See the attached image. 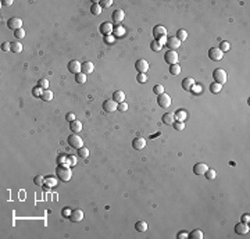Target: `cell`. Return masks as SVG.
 I'll return each mask as SVG.
<instances>
[{
	"label": "cell",
	"mask_w": 250,
	"mask_h": 239,
	"mask_svg": "<svg viewBox=\"0 0 250 239\" xmlns=\"http://www.w3.org/2000/svg\"><path fill=\"white\" fill-rule=\"evenodd\" d=\"M161 120H163V123L165 125H172L175 123V116H174V113H165L164 116L161 117Z\"/></svg>",
	"instance_id": "20"
},
{
	"label": "cell",
	"mask_w": 250,
	"mask_h": 239,
	"mask_svg": "<svg viewBox=\"0 0 250 239\" xmlns=\"http://www.w3.org/2000/svg\"><path fill=\"white\" fill-rule=\"evenodd\" d=\"M56 174L58 175V179H61V181L67 182L70 181L72 178V171L71 168L68 167V165H57V168H56Z\"/></svg>",
	"instance_id": "1"
},
{
	"label": "cell",
	"mask_w": 250,
	"mask_h": 239,
	"mask_svg": "<svg viewBox=\"0 0 250 239\" xmlns=\"http://www.w3.org/2000/svg\"><path fill=\"white\" fill-rule=\"evenodd\" d=\"M75 82H76V83H85V82H86V74H83V72L76 74V75H75Z\"/></svg>",
	"instance_id": "34"
},
{
	"label": "cell",
	"mask_w": 250,
	"mask_h": 239,
	"mask_svg": "<svg viewBox=\"0 0 250 239\" xmlns=\"http://www.w3.org/2000/svg\"><path fill=\"white\" fill-rule=\"evenodd\" d=\"M56 185H57V178L56 177H47L45 178V188H54Z\"/></svg>",
	"instance_id": "25"
},
{
	"label": "cell",
	"mask_w": 250,
	"mask_h": 239,
	"mask_svg": "<svg viewBox=\"0 0 250 239\" xmlns=\"http://www.w3.org/2000/svg\"><path fill=\"white\" fill-rule=\"evenodd\" d=\"M113 4V2L111 0H102L100 2V6H102V8H107V7H110Z\"/></svg>",
	"instance_id": "49"
},
{
	"label": "cell",
	"mask_w": 250,
	"mask_h": 239,
	"mask_svg": "<svg viewBox=\"0 0 250 239\" xmlns=\"http://www.w3.org/2000/svg\"><path fill=\"white\" fill-rule=\"evenodd\" d=\"M186 238H189L188 232H179L178 234V239H186Z\"/></svg>",
	"instance_id": "56"
},
{
	"label": "cell",
	"mask_w": 250,
	"mask_h": 239,
	"mask_svg": "<svg viewBox=\"0 0 250 239\" xmlns=\"http://www.w3.org/2000/svg\"><path fill=\"white\" fill-rule=\"evenodd\" d=\"M90 11H92L93 15H99V14L103 11V8H102V6H100V3H93Z\"/></svg>",
	"instance_id": "30"
},
{
	"label": "cell",
	"mask_w": 250,
	"mask_h": 239,
	"mask_svg": "<svg viewBox=\"0 0 250 239\" xmlns=\"http://www.w3.org/2000/svg\"><path fill=\"white\" fill-rule=\"evenodd\" d=\"M2 50L3 51H11V42H4L2 44Z\"/></svg>",
	"instance_id": "48"
},
{
	"label": "cell",
	"mask_w": 250,
	"mask_h": 239,
	"mask_svg": "<svg viewBox=\"0 0 250 239\" xmlns=\"http://www.w3.org/2000/svg\"><path fill=\"white\" fill-rule=\"evenodd\" d=\"M70 129L74 133H79L82 131V123H81V121H76V120L72 121V123H70Z\"/></svg>",
	"instance_id": "21"
},
{
	"label": "cell",
	"mask_w": 250,
	"mask_h": 239,
	"mask_svg": "<svg viewBox=\"0 0 250 239\" xmlns=\"http://www.w3.org/2000/svg\"><path fill=\"white\" fill-rule=\"evenodd\" d=\"M70 220H71L72 222H79L83 220V211L82 210H79V208H76V210H72L71 215H70Z\"/></svg>",
	"instance_id": "14"
},
{
	"label": "cell",
	"mask_w": 250,
	"mask_h": 239,
	"mask_svg": "<svg viewBox=\"0 0 250 239\" xmlns=\"http://www.w3.org/2000/svg\"><path fill=\"white\" fill-rule=\"evenodd\" d=\"M148 222L143 221V220H141V221H138L136 224H135V229H136L138 232H146L148 231Z\"/></svg>",
	"instance_id": "24"
},
{
	"label": "cell",
	"mask_w": 250,
	"mask_h": 239,
	"mask_svg": "<svg viewBox=\"0 0 250 239\" xmlns=\"http://www.w3.org/2000/svg\"><path fill=\"white\" fill-rule=\"evenodd\" d=\"M135 68L139 74H146L149 70V63L146 60H138L136 64H135Z\"/></svg>",
	"instance_id": "11"
},
{
	"label": "cell",
	"mask_w": 250,
	"mask_h": 239,
	"mask_svg": "<svg viewBox=\"0 0 250 239\" xmlns=\"http://www.w3.org/2000/svg\"><path fill=\"white\" fill-rule=\"evenodd\" d=\"M161 47H163V46H161V44L158 43V41H156V39H154V41L150 43V49H151L153 51H160Z\"/></svg>",
	"instance_id": "39"
},
{
	"label": "cell",
	"mask_w": 250,
	"mask_h": 239,
	"mask_svg": "<svg viewBox=\"0 0 250 239\" xmlns=\"http://www.w3.org/2000/svg\"><path fill=\"white\" fill-rule=\"evenodd\" d=\"M68 143L71 147H75V149H81L83 146V140L82 138L79 136L78 133H72L68 136Z\"/></svg>",
	"instance_id": "3"
},
{
	"label": "cell",
	"mask_w": 250,
	"mask_h": 239,
	"mask_svg": "<svg viewBox=\"0 0 250 239\" xmlns=\"http://www.w3.org/2000/svg\"><path fill=\"white\" fill-rule=\"evenodd\" d=\"M157 41H158V43H160L161 46H164V44H167V41H168V39H167V36H163V38L157 39Z\"/></svg>",
	"instance_id": "55"
},
{
	"label": "cell",
	"mask_w": 250,
	"mask_h": 239,
	"mask_svg": "<svg viewBox=\"0 0 250 239\" xmlns=\"http://www.w3.org/2000/svg\"><path fill=\"white\" fill-rule=\"evenodd\" d=\"M114 34H115L117 36H122V35L125 34V29H124L122 27H117V28H114Z\"/></svg>",
	"instance_id": "47"
},
{
	"label": "cell",
	"mask_w": 250,
	"mask_h": 239,
	"mask_svg": "<svg viewBox=\"0 0 250 239\" xmlns=\"http://www.w3.org/2000/svg\"><path fill=\"white\" fill-rule=\"evenodd\" d=\"M136 81L139 82V83H144V82H148V75H146V74H138Z\"/></svg>",
	"instance_id": "44"
},
{
	"label": "cell",
	"mask_w": 250,
	"mask_h": 239,
	"mask_svg": "<svg viewBox=\"0 0 250 239\" xmlns=\"http://www.w3.org/2000/svg\"><path fill=\"white\" fill-rule=\"evenodd\" d=\"M178 53L175 50H168L167 53L164 54V60L167 64L172 65V64H178Z\"/></svg>",
	"instance_id": "4"
},
{
	"label": "cell",
	"mask_w": 250,
	"mask_h": 239,
	"mask_svg": "<svg viewBox=\"0 0 250 239\" xmlns=\"http://www.w3.org/2000/svg\"><path fill=\"white\" fill-rule=\"evenodd\" d=\"M38 86H41L43 90H46V89H49V81L46 78H42V79H39V82H38Z\"/></svg>",
	"instance_id": "40"
},
{
	"label": "cell",
	"mask_w": 250,
	"mask_h": 239,
	"mask_svg": "<svg viewBox=\"0 0 250 239\" xmlns=\"http://www.w3.org/2000/svg\"><path fill=\"white\" fill-rule=\"evenodd\" d=\"M68 71L76 75V74H79V72H82V64H81L78 60H72V61H70V64H68Z\"/></svg>",
	"instance_id": "8"
},
{
	"label": "cell",
	"mask_w": 250,
	"mask_h": 239,
	"mask_svg": "<svg viewBox=\"0 0 250 239\" xmlns=\"http://www.w3.org/2000/svg\"><path fill=\"white\" fill-rule=\"evenodd\" d=\"M34 182H35V185H38V186H43V185H45V177H43V175H36V177L34 178Z\"/></svg>",
	"instance_id": "36"
},
{
	"label": "cell",
	"mask_w": 250,
	"mask_h": 239,
	"mask_svg": "<svg viewBox=\"0 0 250 239\" xmlns=\"http://www.w3.org/2000/svg\"><path fill=\"white\" fill-rule=\"evenodd\" d=\"M249 221H250V215L249 214H243V215H242V222L249 224Z\"/></svg>",
	"instance_id": "57"
},
{
	"label": "cell",
	"mask_w": 250,
	"mask_h": 239,
	"mask_svg": "<svg viewBox=\"0 0 250 239\" xmlns=\"http://www.w3.org/2000/svg\"><path fill=\"white\" fill-rule=\"evenodd\" d=\"M209 170V165L206 163H196L193 165V172L196 175H204V172Z\"/></svg>",
	"instance_id": "12"
},
{
	"label": "cell",
	"mask_w": 250,
	"mask_h": 239,
	"mask_svg": "<svg viewBox=\"0 0 250 239\" xmlns=\"http://www.w3.org/2000/svg\"><path fill=\"white\" fill-rule=\"evenodd\" d=\"M78 154L81 156L82 159H86L88 156H89V149L88 147H81V149H78Z\"/></svg>",
	"instance_id": "38"
},
{
	"label": "cell",
	"mask_w": 250,
	"mask_h": 239,
	"mask_svg": "<svg viewBox=\"0 0 250 239\" xmlns=\"http://www.w3.org/2000/svg\"><path fill=\"white\" fill-rule=\"evenodd\" d=\"M41 99L43 100V102H50V100H53V92H51L50 89H46V90H43V92H42Z\"/></svg>",
	"instance_id": "27"
},
{
	"label": "cell",
	"mask_w": 250,
	"mask_h": 239,
	"mask_svg": "<svg viewBox=\"0 0 250 239\" xmlns=\"http://www.w3.org/2000/svg\"><path fill=\"white\" fill-rule=\"evenodd\" d=\"M221 89H222V85H219V83H217V82H213L211 85H210V90H211L213 93H219L221 92Z\"/></svg>",
	"instance_id": "33"
},
{
	"label": "cell",
	"mask_w": 250,
	"mask_h": 239,
	"mask_svg": "<svg viewBox=\"0 0 250 239\" xmlns=\"http://www.w3.org/2000/svg\"><path fill=\"white\" fill-rule=\"evenodd\" d=\"M103 109H104V111H107V113H113V111L118 110V103L114 102L113 99L104 100V102H103Z\"/></svg>",
	"instance_id": "7"
},
{
	"label": "cell",
	"mask_w": 250,
	"mask_h": 239,
	"mask_svg": "<svg viewBox=\"0 0 250 239\" xmlns=\"http://www.w3.org/2000/svg\"><path fill=\"white\" fill-rule=\"evenodd\" d=\"M170 72H171V75H179L181 74V65L179 64L170 65Z\"/></svg>",
	"instance_id": "31"
},
{
	"label": "cell",
	"mask_w": 250,
	"mask_h": 239,
	"mask_svg": "<svg viewBox=\"0 0 250 239\" xmlns=\"http://www.w3.org/2000/svg\"><path fill=\"white\" fill-rule=\"evenodd\" d=\"M11 51L13 53H21L22 51V44L20 42H11Z\"/></svg>",
	"instance_id": "29"
},
{
	"label": "cell",
	"mask_w": 250,
	"mask_h": 239,
	"mask_svg": "<svg viewBox=\"0 0 250 239\" xmlns=\"http://www.w3.org/2000/svg\"><path fill=\"white\" fill-rule=\"evenodd\" d=\"M235 231L239 235H245V234H247L250 231L249 224H246V222H238L236 225H235Z\"/></svg>",
	"instance_id": "15"
},
{
	"label": "cell",
	"mask_w": 250,
	"mask_h": 239,
	"mask_svg": "<svg viewBox=\"0 0 250 239\" xmlns=\"http://www.w3.org/2000/svg\"><path fill=\"white\" fill-rule=\"evenodd\" d=\"M167 46L171 49V50H175V49H178L179 46H181V41L177 39V36H172V38H170L167 41Z\"/></svg>",
	"instance_id": "18"
},
{
	"label": "cell",
	"mask_w": 250,
	"mask_h": 239,
	"mask_svg": "<svg viewBox=\"0 0 250 239\" xmlns=\"http://www.w3.org/2000/svg\"><path fill=\"white\" fill-rule=\"evenodd\" d=\"M65 165H68V167H74L76 165V157L75 156H67V163Z\"/></svg>",
	"instance_id": "37"
},
{
	"label": "cell",
	"mask_w": 250,
	"mask_h": 239,
	"mask_svg": "<svg viewBox=\"0 0 250 239\" xmlns=\"http://www.w3.org/2000/svg\"><path fill=\"white\" fill-rule=\"evenodd\" d=\"M189 238H192V239H203V231H200V229H195V231H192V232L189 234Z\"/></svg>",
	"instance_id": "32"
},
{
	"label": "cell",
	"mask_w": 250,
	"mask_h": 239,
	"mask_svg": "<svg viewBox=\"0 0 250 239\" xmlns=\"http://www.w3.org/2000/svg\"><path fill=\"white\" fill-rule=\"evenodd\" d=\"M2 4H3V6H11V4H13V0H3Z\"/></svg>",
	"instance_id": "58"
},
{
	"label": "cell",
	"mask_w": 250,
	"mask_h": 239,
	"mask_svg": "<svg viewBox=\"0 0 250 239\" xmlns=\"http://www.w3.org/2000/svg\"><path fill=\"white\" fill-rule=\"evenodd\" d=\"M213 77H214V81L217 82V83H219V85H222V83H225L226 82V72L225 70L222 68H217L214 70V72H213Z\"/></svg>",
	"instance_id": "2"
},
{
	"label": "cell",
	"mask_w": 250,
	"mask_h": 239,
	"mask_svg": "<svg viewBox=\"0 0 250 239\" xmlns=\"http://www.w3.org/2000/svg\"><path fill=\"white\" fill-rule=\"evenodd\" d=\"M57 163L61 164V165H65V163H67V156H58V157H57Z\"/></svg>",
	"instance_id": "51"
},
{
	"label": "cell",
	"mask_w": 250,
	"mask_h": 239,
	"mask_svg": "<svg viewBox=\"0 0 250 239\" xmlns=\"http://www.w3.org/2000/svg\"><path fill=\"white\" fill-rule=\"evenodd\" d=\"M118 110H120V111H127V110H128V104L125 102L118 103Z\"/></svg>",
	"instance_id": "52"
},
{
	"label": "cell",
	"mask_w": 250,
	"mask_h": 239,
	"mask_svg": "<svg viewBox=\"0 0 250 239\" xmlns=\"http://www.w3.org/2000/svg\"><path fill=\"white\" fill-rule=\"evenodd\" d=\"M132 146H134L135 150H142V149H144V146H146V139L144 138H135L134 142H132Z\"/></svg>",
	"instance_id": "16"
},
{
	"label": "cell",
	"mask_w": 250,
	"mask_h": 239,
	"mask_svg": "<svg viewBox=\"0 0 250 239\" xmlns=\"http://www.w3.org/2000/svg\"><path fill=\"white\" fill-rule=\"evenodd\" d=\"M177 39H179L181 43L185 42L186 39H188V32H186L185 29H178V31H177Z\"/></svg>",
	"instance_id": "28"
},
{
	"label": "cell",
	"mask_w": 250,
	"mask_h": 239,
	"mask_svg": "<svg viewBox=\"0 0 250 239\" xmlns=\"http://www.w3.org/2000/svg\"><path fill=\"white\" fill-rule=\"evenodd\" d=\"M14 36H15L17 39H22V38H25V29H24V28H21V29L15 31V32H14Z\"/></svg>",
	"instance_id": "42"
},
{
	"label": "cell",
	"mask_w": 250,
	"mask_h": 239,
	"mask_svg": "<svg viewBox=\"0 0 250 239\" xmlns=\"http://www.w3.org/2000/svg\"><path fill=\"white\" fill-rule=\"evenodd\" d=\"M175 116V121H179V123H183L186 120V117H188V114H186L185 110H178L177 113L174 114Z\"/></svg>",
	"instance_id": "26"
},
{
	"label": "cell",
	"mask_w": 250,
	"mask_h": 239,
	"mask_svg": "<svg viewBox=\"0 0 250 239\" xmlns=\"http://www.w3.org/2000/svg\"><path fill=\"white\" fill-rule=\"evenodd\" d=\"M104 41H106V43L111 44V43H114V41H115V36H114V35H107L106 38H104Z\"/></svg>",
	"instance_id": "50"
},
{
	"label": "cell",
	"mask_w": 250,
	"mask_h": 239,
	"mask_svg": "<svg viewBox=\"0 0 250 239\" xmlns=\"http://www.w3.org/2000/svg\"><path fill=\"white\" fill-rule=\"evenodd\" d=\"M172 125H174V129L175 131H183V129H185V124L179 123V121H175Z\"/></svg>",
	"instance_id": "43"
},
{
	"label": "cell",
	"mask_w": 250,
	"mask_h": 239,
	"mask_svg": "<svg viewBox=\"0 0 250 239\" xmlns=\"http://www.w3.org/2000/svg\"><path fill=\"white\" fill-rule=\"evenodd\" d=\"M157 103H158V106L163 107V109H168V107L171 106V97L167 93H161L157 97Z\"/></svg>",
	"instance_id": "5"
},
{
	"label": "cell",
	"mask_w": 250,
	"mask_h": 239,
	"mask_svg": "<svg viewBox=\"0 0 250 239\" xmlns=\"http://www.w3.org/2000/svg\"><path fill=\"white\" fill-rule=\"evenodd\" d=\"M209 57L211 58V60H214V61H219V60L224 57V53L219 50L218 47H211L209 50Z\"/></svg>",
	"instance_id": "9"
},
{
	"label": "cell",
	"mask_w": 250,
	"mask_h": 239,
	"mask_svg": "<svg viewBox=\"0 0 250 239\" xmlns=\"http://www.w3.org/2000/svg\"><path fill=\"white\" fill-rule=\"evenodd\" d=\"M7 27L10 28V29H13L14 32L18 31V29H21L22 28V20L18 17H13L10 18V20L7 21Z\"/></svg>",
	"instance_id": "6"
},
{
	"label": "cell",
	"mask_w": 250,
	"mask_h": 239,
	"mask_svg": "<svg viewBox=\"0 0 250 239\" xmlns=\"http://www.w3.org/2000/svg\"><path fill=\"white\" fill-rule=\"evenodd\" d=\"M153 36L156 41L163 38V36H167V29H165L163 25H156V27L153 28Z\"/></svg>",
	"instance_id": "10"
},
{
	"label": "cell",
	"mask_w": 250,
	"mask_h": 239,
	"mask_svg": "<svg viewBox=\"0 0 250 239\" xmlns=\"http://www.w3.org/2000/svg\"><path fill=\"white\" fill-rule=\"evenodd\" d=\"M153 92L156 93L157 96L161 95V93H164V86H163V85H156V86L153 88Z\"/></svg>",
	"instance_id": "45"
},
{
	"label": "cell",
	"mask_w": 250,
	"mask_h": 239,
	"mask_svg": "<svg viewBox=\"0 0 250 239\" xmlns=\"http://www.w3.org/2000/svg\"><path fill=\"white\" fill-rule=\"evenodd\" d=\"M42 92H43V89H42L41 86H35L34 90H32L34 96H36V97H41V96H42Z\"/></svg>",
	"instance_id": "46"
},
{
	"label": "cell",
	"mask_w": 250,
	"mask_h": 239,
	"mask_svg": "<svg viewBox=\"0 0 250 239\" xmlns=\"http://www.w3.org/2000/svg\"><path fill=\"white\" fill-rule=\"evenodd\" d=\"M195 85H196V82L193 78H185L182 81V88L185 89V90H192Z\"/></svg>",
	"instance_id": "19"
},
{
	"label": "cell",
	"mask_w": 250,
	"mask_h": 239,
	"mask_svg": "<svg viewBox=\"0 0 250 239\" xmlns=\"http://www.w3.org/2000/svg\"><path fill=\"white\" fill-rule=\"evenodd\" d=\"M204 177L207 178V179H214V178L217 177V174H216V171H214V170H210V168H209V170L204 172Z\"/></svg>",
	"instance_id": "41"
},
{
	"label": "cell",
	"mask_w": 250,
	"mask_h": 239,
	"mask_svg": "<svg viewBox=\"0 0 250 239\" xmlns=\"http://www.w3.org/2000/svg\"><path fill=\"white\" fill-rule=\"evenodd\" d=\"M71 210H70L68 207H64L63 208V217H70V215H71Z\"/></svg>",
	"instance_id": "54"
},
{
	"label": "cell",
	"mask_w": 250,
	"mask_h": 239,
	"mask_svg": "<svg viewBox=\"0 0 250 239\" xmlns=\"http://www.w3.org/2000/svg\"><path fill=\"white\" fill-rule=\"evenodd\" d=\"M93 70H95V64H93L92 61H85L82 63V72L83 74H90V72H93Z\"/></svg>",
	"instance_id": "22"
},
{
	"label": "cell",
	"mask_w": 250,
	"mask_h": 239,
	"mask_svg": "<svg viewBox=\"0 0 250 239\" xmlns=\"http://www.w3.org/2000/svg\"><path fill=\"white\" fill-rule=\"evenodd\" d=\"M99 29L104 36H107V35H113V32H114V28H113V24H111V22H103V24L100 25Z\"/></svg>",
	"instance_id": "13"
},
{
	"label": "cell",
	"mask_w": 250,
	"mask_h": 239,
	"mask_svg": "<svg viewBox=\"0 0 250 239\" xmlns=\"http://www.w3.org/2000/svg\"><path fill=\"white\" fill-rule=\"evenodd\" d=\"M113 100L117 103L125 102V93H124L122 90H115V92L113 93Z\"/></svg>",
	"instance_id": "23"
},
{
	"label": "cell",
	"mask_w": 250,
	"mask_h": 239,
	"mask_svg": "<svg viewBox=\"0 0 250 239\" xmlns=\"http://www.w3.org/2000/svg\"><path fill=\"white\" fill-rule=\"evenodd\" d=\"M65 120L68 121V123H72V121H75V114L74 113H68L65 116Z\"/></svg>",
	"instance_id": "53"
},
{
	"label": "cell",
	"mask_w": 250,
	"mask_h": 239,
	"mask_svg": "<svg viewBox=\"0 0 250 239\" xmlns=\"http://www.w3.org/2000/svg\"><path fill=\"white\" fill-rule=\"evenodd\" d=\"M111 18H113L114 22H118V24H120L121 21L125 18V14H124V11L121 10V8H117V10H114V13H113V15H111Z\"/></svg>",
	"instance_id": "17"
},
{
	"label": "cell",
	"mask_w": 250,
	"mask_h": 239,
	"mask_svg": "<svg viewBox=\"0 0 250 239\" xmlns=\"http://www.w3.org/2000/svg\"><path fill=\"white\" fill-rule=\"evenodd\" d=\"M219 50L222 51V53H225V51H228L231 49V44H229V42H226V41H222L221 43H219Z\"/></svg>",
	"instance_id": "35"
}]
</instances>
